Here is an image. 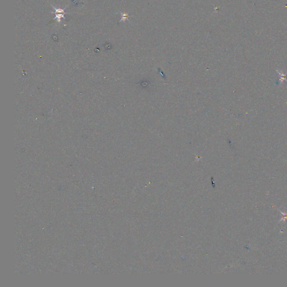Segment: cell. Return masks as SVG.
Here are the masks:
<instances>
[{"mask_svg": "<svg viewBox=\"0 0 287 287\" xmlns=\"http://www.w3.org/2000/svg\"><path fill=\"white\" fill-rule=\"evenodd\" d=\"M52 8H53V10H55V13H56V16L54 18V19H57V22L60 23L61 22V19L62 18H64L65 19V17H64V15L66 14V12H65L64 11V10L65 9H61V8H54L53 6H52Z\"/></svg>", "mask_w": 287, "mask_h": 287, "instance_id": "6da1fadb", "label": "cell"}, {"mask_svg": "<svg viewBox=\"0 0 287 287\" xmlns=\"http://www.w3.org/2000/svg\"><path fill=\"white\" fill-rule=\"evenodd\" d=\"M279 211H280V212L282 214V215H283V218H282V219H281V220H280L279 221H285V219H287V213H286V212H282V211H280L279 210Z\"/></svg>", "mask_w": 287, "mask_h": 287, "instance_id": "7a4b0ae2", "label": "cell"}, {"mask_svg": "<svg viewBox=\"0 0 287 287\" xmlns=\"http://www.w3.org/2000/svg\"><path fill=\"white\" fill-rule=\"evenodd\" d=\"M121 15L122 16V19L120 21V22L122 21H125L126 20H128V15L127 14L121 13Z\"/></svg>", "mask_w": 287, "mask_h": 287, "instance_id": "3957f363", "label": "cell"}]
</instances>
